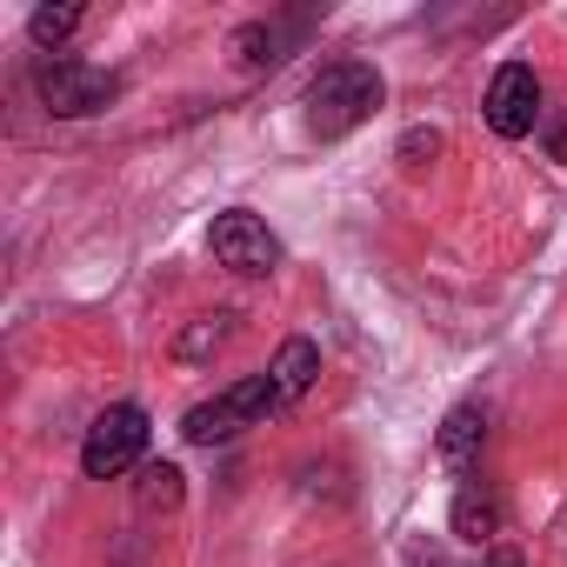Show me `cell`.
<instances>
[{"label":"cell","mask_w":567,"mask_h":567,"mask_svg":"<svg viewBox=\"0 0 567 567\" xmlns=\"http://www.w3.org/2000/svg\"><path fill=\"white\" fill-rule=\"evenodd\" d=\"M434 154H441V134H434V127H414V134L401 141V161H408V167H421V161H434Z\"/></svg>","instance_id":"cell-13"},{"label":"cell","mask_w":567,"mask_h":567,"mask_svg":"<svg viewBox=\"0 0 567 567\" xmlns=\"http://www.w3.org/2000/svg\"><path fill=\"white\" fill-rule=\"evenodd\" d=\"M414 567H447V560H441V554H427V560H414Z\"/></svg>","instance_id":"cell-15"},{"label":"cell","mask_w":567,"mask_h":567,"mask_svg":"<svg viewBox=\"0 0 567 567\" xmlns=\"http://www.w3.org/2000/svg\"><path fill=\"white\" fill-rule=\"evenodd\" d=\"M267 381H274V394H280V408H295L315 381H321V348L308 341V334H295V341H280V354H274V368H267Z\"/></svg>","instance_id":"cell-9"},{"label":"cell","mask_w":567,"mask_h":567,"mask_svg":"<svg viewBox=\"0 0 567 567\" xmlns=\"http://www.w3.org/2000/svg\"><path fill=\"white\" fill-rule=\"evenodd\" d=\"M267 414H280V394H274L267 374H247V381L220 388L214 401L187 408V414H181V434H187L194 447H214V441H234L240 427H260Z\"/></svg>","instance_id":"cell-2"},{"label":"cell","mask_w":567,"mask_h":567,"mask_svg":"<svg viewBox=\"0 0 567 567\" xmlns=\"http://www.w3.org/2000/svg\"><path fill=\"white\" fill-rule=\"evenodd\" d=\"M308 28H315V14H288V21H247L240 34H234V54L247 61V68H280L301 41H308Z\"/></svg>","instance_id":"cell-7"},{"label":"cell","mask_w":567,"mask_h":567,"mask_svg":"<svg viewBox=\"0 0 567 567\" xmlns=\"http://www.w3.org/2000/svg\"><path fill=\"white\" fill-rule=\"evenodd\" d=\"M81 21H87L81 8H34V14H28V34H34V48H54V54H61V48L81 34Z\"/></svg>","instance_id":"cell-11"},{"label":"cell","mask_w":567,"mask_h":567,"mask_svg":"<svg viewBox=\"0 0 567 567\" xmlns=\"http://www.w3.org/2000/svg\"><path fill=\"white\" fill-rule=\"evenodd\" d=\"M147 434H154V427H147V414H141L134 401L94 414V427H87V441H81V474H87V481H121L127 467L147 461Z\"/></svg>","instance_id":"cell-3"},{"label":"cell","mask_w":567,"mask_h":567,"mask_svg":"<svg viewBox=\"0 0 567 567\" xmlns=\"http://www.w3.org/2000/svg\"><path fill=\"white\" fill-rule=\"evenodd\" d=\"M481 114H487V127H494L501 141H527V134L540 127V74H534L527 61H507V68H494Z\"/></svg>","instance_id":"cell-6"},{"label":"cell","mask_w":567,"mask_h":567,"mask_svg":"<svg viewBox=\"0 0 567 567\" xmlns=\"http://www.w3.org/2000/svg\"><path fill=\"white\" fill-rule=\"evenodd\" d=\"M181 501V467L174 461H147L141 467V507H174Z\"/></svg>","instance_id":"cell-12"},{"label":"cell","mask_w":567,"mask_h":567,"mask_svg":"<svg viewBox=\"0 0 567 567\" xmlns=\"http://www.w3.org/2000/svg\"><path fill=\"white\" fill-rule=\"evenodd\" d=\"M481 441H487V414H481V408H454V414H447V427H441V461H447L461 481H474Z\"/></svg>","instance_id":"cell-10"},{"label":"cell","mask_w":567,"mask_h":567,"mask_svg":"<svg viewBox=\"0 0 567 567\" xmlns=\"http://www.w3.org/2000/svg\"><path fill=\"white\" fill-rule=\"evenodd\" d=\"M34 94H41L48 114L87 121V114H107L121 101V81L107 68H87V61H41L34 68Z\"/></svg>","instance_id":"cell-4"},{"label":"cell","mask_w":567,"mask_h":567,"mask_svg":"<svg viewBox=\"0 0 567 567\" xmlns=\"http://www.w3.org/2000/svg\"><path fill=\"white\" fill-rule=\"evenodd\" d=\"M447 527H454L467 547H494V540H501V494H494L487 481H461Z\"/></svg>","instance_id":"cell-8"},{"label":"cell","mask_w":567,"mask_h":567,"mask_svg":"<svg viewBox=\"0 0 567 567\" xmlns=\"http://www.w3.org/2000/svg\"><path fill=\"white\" fill-rule=\"evenodd\" d=\"M487 567H520V560H514V554H501V547H494V554H487Z\"/></svg>","instance_id":"cell-14"},{"label":"cell","mask_w":567,"mask_h":567,"mask_svg":"<svg viewBox=\"0 0 567 567\" xmlns=\"http://www.w3.org/2000/svg\"><path fill=\"white\" fill-rule=\"evenodd\" d=\"M381 101H388V87H381V74H374L368 61H328V68L308 81V127H315L321 141H341V134H354L361 121H374Z\"/></svg>","instance_id":"cell-1"},{"label":"cell","mask_w":567,"mask_h":567,"mask_svg":"<svg viewBox=\"0 0 567 567\" xmlns=\"http://www.w3.org/2000/svg\"><path fill=\"white\" fill-rule=\"evenodd\" d=\"M207 247H214V260H220L227 274H247V280H260V274L280 267V234H274L260 214H247V207H227V214L207 227Z\"/></svg>","instance_id":"cell-5"}]
</instances>
